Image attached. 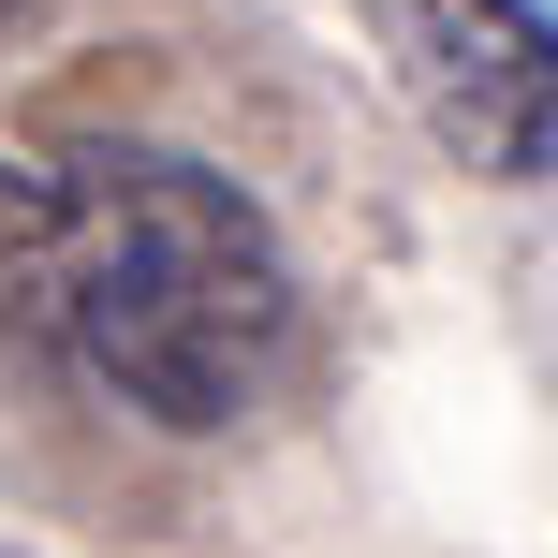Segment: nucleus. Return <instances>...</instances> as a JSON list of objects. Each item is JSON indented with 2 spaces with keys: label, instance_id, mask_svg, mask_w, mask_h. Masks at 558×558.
I'll list each match as a JSON object with an SVG mask.
<instances>
[{
  "label": "nucleus",
  "instance_id": "nucleus-3",
  "mask_svg": "<svg viewBox=\"0 0 558 558\" xmlns=\"http://www.w3.org/2000/svg\"><path fill=\"white\" fill-rule=\"evenodd\" d=\"M15 15H29V0H0V29H15Z\"/></svg>",
  "mask_w": 558,
  "mask_h": 558
},
{
  "label": "nucleus",
  "instance_id": "nucleus-1",
  "mask_svg": "<svg viewBox=\"0 0 558 558\" xmlns=\"http://www.w3.org/2000/svg\"><path fill=\"white\" fill-rule=\"evenodd\" d=\"M15 308L147 426H235L294 367V251L192 147H74L0 206Z\"/></svg>",
  "mask_w": 558,
  "mask_h": 558
},
{
  "label": "nucleus",
  "instance_id": "nucleus-2",
  "mask_svg": "<svg viewBox=\"0 0 558 558\" xmlns=\"http://www.w3.org/2000/svg\"><path fill=\"white\" fill-rule=\"evenodd\" d=\"M353 29L456 177H485V192L558 177V15L544 0H353Z\"/></svg>",
  "mask_w": 558,
  "mask_h": 558
}]
</instances>
